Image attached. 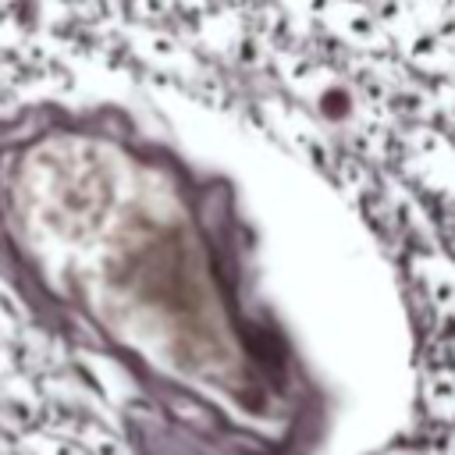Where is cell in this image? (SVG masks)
<instances>
[{
  "instance_id": "1",
  "label": "cell",
  "mask_w": 455,
  "mask_h": 455,
  "mask_svg": "<svg viewBox=\"0 0 455 455\" xmlns=\"http://www.w3.org/2000/svg\"><path fill=\"white\" fill-rule=\"evenodd\" d=\"M419 398H423V409L455 427V370L448 363H434L427 373H423V387H419Z\"/></svg>"
},
{
  "instance_id": "2",
  "label": "cell",
  "mask_w": 455,
  "mask_h": 455,
  "mask_svg": "<svg viewBox=\"0 0 455 455\" xmlns=\"http://www.w3.org/2000/svg\"><path fill=\"white\" fill-rule=\"evenodd\" d=\"M416 277L419 284L427 288L430 302L444 313V316H455V267L441 256H430V259H416Z\"/></svg>"
},
{
  "instance_id": "3",
  "label": "cell",
  "mask_w": 455,
  "mask_h": 455,
  "mask_svg": "<svg viewBox=\"0 0 455 455\" xmlns=\"http://www.w3.org/2000/svg\"><path fill=\"white\" fill-rule=\"evenodd\" d=\"M323 18H331V21L338 25V32H341L345 39L359 43V46H384V32L377 28V21H373L366 11L352 7V4H334V11L323 14Z\"/></svg>"
},
{
  "instance_id": "4",
  "label": "cell",
  "mask_w": 455,
  "mask_h": 455,
  "mask_svg": "<svg viewBox=\"0 0 455 455\" xmlns=\"http://www.w3.org/2000/svg\"><path fill=\"white\" fill-rule=\"evenodd\" d=\"M71 437L82 444L85 455H132V448L114 430H107L100 423H78Z\"/></svg>"
},
{
  "instance_id": "5",
  "label": "cell",
  "mask_w": 455,
  "mask_h": 455,
  "mask_svg": "<svg viewBox=\"0 0 455 455\" xmlns=\"http://www.w3.org/2000/svg\"><path fill=\"white\" fill-rule=\"evenodd\" d=\"M437 100H441L444 114H451V117H455V85H444V89L437 92Z\"/></svg>"
},
{
  "instance_id": "6",
  "label": "cell",
  "mask_w": 455,
  "mask_h": 455,
  "mask_svg": "<svg viewBox=\"0 0 455 455\" xmlns=\"http://www.w3.org/2000/svg\"><path fill=\"white\" fill-rule=\"evenodd\" d=\"M437 455H455V427H448L444 441H441V451Z\"/></svg>"
},
{
  "instance_id": "7",
  "label": "cell",
  "mask_w": 455,
  "mask_h": 455,
  "mask_svg": "<svg viewBox=\"0 0 455 455\" xmlns=\"http://www.w3.org/2000/svg\"><path fill=\"white\" fill-rule=\"evenodd\" d=\"M7 405H11V416H14V409H21V402H18V398H11ZM25 412L32 416V412H43V409H39V402H28V405H25Z\"/></svg>"
}]
</instances>
